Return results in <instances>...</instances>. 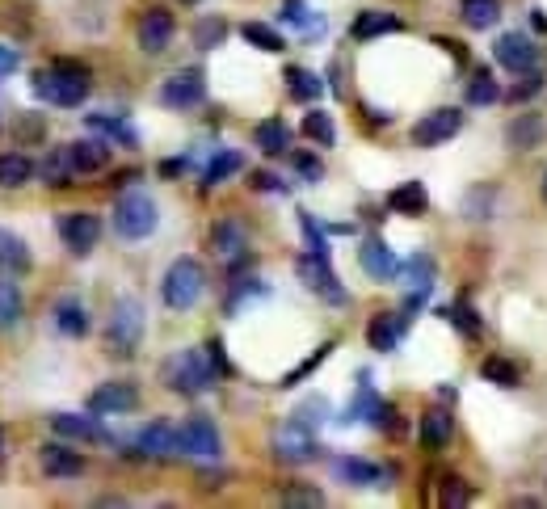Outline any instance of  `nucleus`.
I'll return each mask as SVG.
<instances>
[{"label":"nucleus","mask_w":547,"mask_h":509,"mask_svg":"<svg viewBox=\"0 0 547 509\" xmlns=\"http://www.w3.org/2000/svg\"><path fill=\"white\" fill-rule=\"evenodd\" d=\"M207 354H211V362H215V371H232V366H228V354H224V345H219V341H207Z\"/></svg>","instance_id":"4d7b16f0"},{"label":"nucleus","mask_w":547,"mask_h":509,"mask_svg":"<svg viewBox=\"0 0 547 509\" xmlns=\"http://www.w3.org/2000/svg\"><path fill=\"white\" fill-rule=\"evenodd\" d=\"M0 459H5V434H0Z\"/></svg>","instance_id":"bf43d9fd"},{"label":"nucleus","mask_w":547,"mask_h":509,"mask_svg":"<svg viewBox=\"0 0 547 509\" xmlns=\"http://www.w3.org/2000/svg\"><path fill=\"white\" fill-rule=\"evenodd\" d=\"M451 434H455V417L447 409H430L421 417V446L425 451H442V446L451 442Z\"/></svg>","instance_id":"c85d7f7f"},{"label":"nucleus","mask_w":547,"mask_h":509,"mask_svg":"<svg viewBox=\"0 0 547 509\" xmlns=\"http://www.w3.org/2000/svg\"><path fill=\"white\" fill-rule=\"evenodd\" d=\"M211 249H215L219 257H228V261L245 257V253H249V232H245V223H240V219H219L215 228H211Z\"/></svg>","instance_id":"412c9836"},{"label":"nucleus","mask_w":547,"mask_h":509,"mask_svg":"<svg viewBox=\"0 0 547 509\" xmlns=\"http://www.w3.org/2000/svg\"><path fill=\"white\" fill-rule=\"evenodd\" d=\"M459 131H463V114L455 106H442L434 114H425L413 127V144L417 148H438V144H447V139H455Z\"/></svg>","instance_id":"9d476101"},{"label":"nucleus","mask_w":547,"mask_h":509,"mask_svg":"<svg viewBox=\"0 0 547 509\" xmlns=\"http://www.w3.org/2000/svg\"><path fill=\"white\" fill-rule=\"evenodd\" d=\"M240 165H245V156H240V152H232V148L215 152L207 173H202V186H219V181H228L232 173H240Z\"/></svg>","instance_id":"58836bf2"},{"label":"nucleus","mask_w":547,"mask_h":509,"mask_svg":"<svg viewBox=\"0 0 547 509\" xmlns=\"http://www.w3.org/2000/svg\"><path fill=\"white\" fill-rule=\"evenodd\" d=\"M303 135H308L312 144H320V148H333L337 144V127H333V118L324 114V110L303 114Z\"/></svg>","instance_id":"a19ab883"},{"label":"nucleus","mask_w":547,"mask_h":509,"mask_svg":"<svg viewBox=\"0 0 547 509\" xmlns=\"http://www.w3.org/2000/svg\"><path fill=\"white\" fill-rule=\"evenodd\" d=\"M497 97H501V89H497L493 72H476L472 85H468V101H472V106H493Z\"/></svg>","instance_id":"a18cd8bd"},{"label":"nucleus","mask_w":547,"mask_h":509,"mask_svg":"<svg viewBox=\"0 0 547 509\" xmlns=\"http://www.w3.org/2000/svg\"><path fill=\"white\" fill-rule=\"evenodd\" d=\"M253 295H266V287H261L257 278H245V282H236V291H232V299H228V312H236L245 299H253Z\"/></svg>","instance_id":"5fc2aeb1"},{"label":"nucleus","mask_w":547,"mask_h":509,"mask_svg":"<svg viewBox=\"0 0 547 509\" xmlns=\"http://www.w3.org/2000/svg\"><path fill=\"white\" fill-rule=\"evenodd\" d=\"M173 34H177V22H173V13L169 9H144V17H139V26H135V43L139 51H148V55H160L169 43H173Z\"/></svg>","instance_id":"9b49d317"},{"label":"nucleus","mask_w":547,"mask_h":509,"mask_svg":"<svg viewBox=\"0 0 547 509\" xmlns=\"http://www.w3.org/2000/svg\"><path fill=\"white\" fill-rule=\"evenodd\" d=\"M379 409H383V400H379V396H375V388H371V375H362V383H358V396H354V404L346 409V417H341V421H371V425H375Z\"/></svg>","instance_id":"f704fd0d"},{"label":"nucleus","mask_w":547,"mask_h":509,"mask_svg":"<svg viewBox=\"0 0 547 509\" xmlns=\"http://www.w3.org/2000/svg\"><path fill=\"white\" fill-rule=\"evenodd\" d=\"M51 430L59 438H76V442H110V434L101 430L97 413L93 417H80V413H55L51 417Z\"/></svg>","instance_id":"aec40b11"},{"label":"nucleus","mask_w":547,"mask_h":509,"mask_svg":"<svg viewBox=\"0 0 547 509\" xmlns=\"http://www.w3.org/2000/svg\"><path fill=\"white\" fill-rule=\"evenodd\" d=\"M299 228H303V240H308V249L320 253V257H329V240H324V232L316 228V219L308 211H299Z\"/></svg>","instance_id":"de8ad7c7"},{"label":"nucleus","mask_w":547,"mask_h":509,"mask_svg":"<svg viewBox=\"0 0 547 509\" xmlns=\"http://www.w3.org/2000/svg\"><path fill=\"white\" fill-rule=\"evenodd\" d=\"M38 463H43V472L55 480H72V476L85 472V455L72 451L64 442H47L43 451H38Z\"/></svg>","instance_id":"a211bd4d"},{"label":"nucleus","mask_w":547,"mask_h":509,"mask_svg":"<svg viewBox=\"0 0 547 509\" xmlns=\"http://www.w3.org/2000/svg\"><path fill=\"white\" fill-rule=\"evenodd\" d=\"M160 223V211H156V198L144 194V190H127L123 198L114 202V232L123 240H148Z\"/></svg>","instance_id":"39448f33"},{"label":"nucleus","mask_w":547,"mask_h":509,"mask_svg":"<svg viewBox=\"0 0 547 509\" xmlns=\"http://www.w3.org/2000/svg\"><path fill=\"white\" fill-rule=\"evenodd\" d=\"M17 64H22V55H17L13 47H0V76H9Z\"/></svg>","instance_id":"13d9d810"},{"label":"nucleus","mask_w":547,"mask_h":509,"mask_svg":"<svg viewBox=\"0 0 547 509\" xmlns=\"http://www.w3.org/2000/svg\"><path fill=\"white\" fill-rule=\"evenodd\" d=\"M400 337H404V316H396V312H379V316H371V324H367L371 350L392 354L396 345H400Z\"/></svg>","instance_id":"b1692460"},{"label":"nucleus","mask_w":547,"mask_h":509,"mask_svg":"<svg viewBox=\"0 0 547 509\" xmlns=\"http://www.w3.org/2000/svg\"><path fill=\"white\" fill-rule=\"evenodd\" d=\"M38 177H43V186H51V190H64V186H72L76 169H72L68 144H64V148H51V152H47V160H43V165H38Z\"/></svg>","instance_id":"c756f323"},{"label":"nucleus","mask_w":547,"mask_h":509,"mask_svg":"<svg viewBox=\"0 0 547 509\" xmlns=\"http://www.w3.org/2000/svg\"><path fill=\"white\" fill-rule=\"evenodd\" d=\"M59 240L68 244L76 257H89L101 240V219L93 211H68L59 215Z\"/></svg>","instance_id":"1a4fd4ad"},{"label":"nucleus","mask_w":547,"mask_h":509,"mask_svg":"<svg viewBox=\"0 0 547 509\" xmlns=\"http://www.w3.org/2000/svg\"><path fill=\"white\" fill-rule=\"evenodd\" d=\"M30 249H26V240L9 232V228H0V274H13V278H22L30 274Z\"/></svg>","instance_id":"393cba45"},{"label":"nucleus","mask_w":547,"mask_h":509,"mask_svg":"<svg viewBox=\"0 0 547 509\" xmlns=\"http://www.w3.org/2000/svg\"><path fill=\"white\" fill-rule=\"evenodd\" d=\"M26 312V299H22V287L13 282V274H0V333L13 329L17 320Z\"/></svg>","instance_id":"473e14b6"},{"label":"nucleus","mask_w":547,"mask_h":509,"mask_svg":"<svg viewBox=\"0 0 547 509\" xmlns=\"http://www.w3.org/2000/svg\"><path fill=\"white\" fill-rule=\"evenodd\" d=\"M396 30H404V22H400L396 13H383V9H367V13H358L354 22H350V38H354V43H371V38L396 34Z\"/></svg>","instance_id":"4be33fe9"},{"label":"nucleus","mask_w":547,"mask_h":509,"mask_svg":"<svg viewBox=\"0 0 547 509\" xmlns=\"http://www.w3.org/2000/svg\"><path fill=\"white\" fill-rule=\"evenodd\" d=\"M13 139L17 144H38V139H47V122H43V114H22L13 122Z\"/></svg>","instance_id":"c03bdc74"},{"label":"nucleus","mask_w":547,"mask_h":509,"mask_svg":"<svg viewBox=\"0 0 547 509\" xmlns=\"http://www.w3.org/2000/svg\"><path fill=\"white\" fill-rule=\"evenodd\" d=\"M451 320H455V329H463L468 337H480V320H476V312L468 308V303H455V308H451Z\"/></svg>","instance_id":"3c124183"},{"label":"nucleus","mask_w":547,"mask_h":509,"mask_svg":"<svg viewBox=\"0 0 547 509\" xmlns=\"http://www.w3.org/2000/svg\"><path fill=\"white\" fill-rule=\"evenodd\" d=\"M295 169H299V177H303V181H312V186L324 177V165H320V160H316L312 152H295Z\"/></svg>","instance_id":"864d4df0"},{"label":"nucleus","mask_w":547,"mask_h":509,"mask_svg":"<svg viewBox=\"0 0 547 509\" xmlns=\"http://www.w3.org/2000/svg\"><path fill=\"white\" fill-rule=\"evenodd\" d=\"M282 80H287V93H291L295 101H316V97L324 93V80H320L312 68L291 64L287 72H282Z\"/></svg>","instance_id":"72a5a7b5"},{"label":"nucleus","mask_w":547,"mask_h":509,"mask_svg":"<svg viewBox=\"0 0 547 509\" xmlns=\"http://www.w3.org/2000/svg\"><path fill=\"white\" fill-rule=\"evenodd\" d=\"M333 476L341 484H354V488H383V480H388V472H383L379 463L358 459V455H337L333 459Z\"/></svg>","instance_id":"f3484780"},{"label":"nucleus","mask_w":547,"mask_h":509,"mask_svg":"<svg viewBox=\"0 0 547 509\" xmlns=\"http://www.w3.org/2000/svg\"><path fill=\"white\" fill-rule=\"evenodd\" d=\"M270 451H274V459H278V463H291V467H299V463H312L320 446H316L312 425H308V421H299V417H291V421H282L278 430H274V438H270Z\"/></svg>","instance_id":"423d86ee"},{"label":"nucleus","mask_w":547,"mask_h":509,"mask_svg":"<svg viewBox=\"0 0 547 509\" xmlns=\"http://www.w3.org/2000/svg\"><path fill=\"white\" fill-rule=\"evenodd\" d=\"M539 89H543V76L531 68V72H522V80H518V85L510 89V101H531Z\"/></svg>","instance_id":"8fccbe9b"},{"label":"nucleus","mask_w":547,"mask_h":509,"mask_svg":"<svg viewBox=\"0 0 547 509\" xmlns=\"http://www.w3.org/2000/svg\"><path fill=\"white\" fill-rule=\"evenodd\" d=\"M202 97H207V76H202V68H181L160 85V106H169V110H194V106H202Z\"/></svg>","instance_id":"0eeeda50"},{"label":"nucleus","mask_w":547,"mask_h":509,"mask_svg":"<svg viewBox=\"0 0 547 509\" xmlns=\"http://www.w3.org/2000/svg\"><path fill=\"white\" fill-rule=\"evenodd\" d=\"M358 261H362V270H367L375 282H396V278H400V266H404V261L392 253V244L383 240V236H367V240H362Z\"/></svg>","instance_id":"ddd939ff"},{"label":"nucleus","mask_w":547,"mask_h":509,"mask_svg":"<svg viewBox=\"0 0 547 509\" xmlns=\"http://www.w3.org/2000/svg\"><path fill=\"white\" fill-rule=\"evenodd\" d=\"M438 505H442V509H463V505H472V488H468V480H459V476H442Z\"/></svg>","instance_id":"37998d69"},{"label":"nucleus","mask_w":547,"mask_h":509,"mask_svg":"<svg viewBox=\"0 0 547 509\" xmlns=\"http://www.w3.org/2000/svg\"><path fill=\"white\" fill-rule=\"evenodd\" d=\"M480 375L489 379V383H497V388H518V383H522V371H518L510 358H501V354L484 358V362H480Z\"/></svg>","instance_id":"e433bc0d"},{"label":"nucleus","mask_w":547,"mask_h":509,"mask_svg":"<svg viewBox=\"0 0 547 509\" xmlns=\"http://www.w3.org/2000/svg\"><path fill=\"white\" fill-rule=\"evenodd\" d=\"M493 190L489 186H480V190H472L468 194V219H489L493 215Z\"/></svg>","instance_id":"09e8293b"},{"label":"nucleus","mask_w":547,"mask_h":509,"mask_svg":"<svg viewBox=\"0 0 547 509\" xmlns=\"http://www.w3.org/2000/svg\"><path fill=\"white\" fill-rule=\"evenodd\" d=\"M543 202H547V173H543Z\"/></svg>","instance_id":"052dcab7"},{"label":"nucleus","mask_w":547,"mask_h":509,"mask_svg":"<svg viewBox=\"0 0 547 509\" xmlns=\"http://www.w3.org/2000/svg\"><path fill=\"white\" fill-rule=\"evenodd\" d=\"M543 139H547V122L539 114H518L510 122V131H505V144H510L514 152H531V148L543 144Z\"/></svg>","instance_id":"5701e85b"},{"label":"nucleus","mask_w":547,"mask_h":509,"mask_svg":"<svg viewBox=\"0 0 547 509\" xmlns=\"http://www.w3.org/2000/svg\"><path fill=\"white\" fill-rule=\"evenodd\" d=\"M224 38H228V22H224V17H202V22L194 26V43L202 51H215Z\"/></svg>","instance_id":"79ce46f5"},{"label":"nucleus","mask_w":547,"mask_h":509,"mask_svg":"<svg viewBox=\"0 0 547 509\" xmlns=\"http://www.w3.org/2000/svg\"><path fill=\"white\" fill-rule=\"evenodd\" d=\"M34 177V160L26 152H0V190H17Z\"/></svg>","instance_id":"2f4dec72"},{"label":"nucleus","mask_w":547,"mask_h":509,"mask_svg":"<svg viewBox=\"0 0 547 509\" xmlns=\"http://www.w3.org/2000/svg\"><path fill=\"white\" fill-rule=\"evenodd\" d=\"M202 291H207V270H202L198 257H177L165 270V282H160L165 308H173V312H190L202 299Z\"/></svg>","instance_id":"20e7f679"},{"label":"nucleus","mask_w":547,"mask_h":509,"mask_svg":"<svg viewBox=\"0 0 547 509\" xmlns=\"http://www.w3.org/2000/svg\"><path fill=\"white\" fill-rule=\"evenodd\" d=\"M89 131H97L101 139H110V144H123V148H139V131L131 127L127 118L118 114H89Z\"/></svg>","instance_id":"bb28decb"},{"label":"nucleus","mask_w":547,"mask_h":509,"mask_svg":"<svg viewBox=\"0 0 547 509\" xmlns=\"http://www.w3.org/2000/svg\"><path fill=\"white\" fill-rule=\"evenodd\" d=\"M68 156H72L76 177L80 173H101V169L110 165V139H101V135L76 139V144H68Z\"/></svg>","instance_id":"6ab92c4d"},{"label":"nucleus","mask_w":547,"mask_h":509,"mask_svg":"<svg viewBox=\"0 0 547 509\" xmlns=\"http://www.w3.org/2000/svg\"><path fill=\"white\" fill-rule=\"evenodd\" d=\"M493 59L501 68L522 76V72H531L539 64V47H535V38H526V34H501L497 47H493Z\"/></svg>","instance_id":"4468645a"},{"label":"nucleus","mask_w":547,"mask_h":509,"mask_svg":"<svg viewBox=\"0 0 547 509\" xmlns=\"http://www.w3.org/2000/svg\"><path fill=\"white\" fill-rule=\"evenodd\" d=\"M135 409H139V392H135V383H123V379L101 383L89 396V413H97V417H123Z\"/></svg>","instance_id":"f8f14e48"},{"label":"nucleus","mask_w":547,"mask_h":509,"mask_svg":"<svg viewBox=\"0 0 547 509\" xmlns=\"http://www.w3.org/2000/svg\"><path fill=\"white\" fill-rule=\"evenodd\" d=\"M253 144L266 156H287L291 152V127L282 118H261L257 131H253Z\"/></svg>","instance_id":"a878e982"},{"label":"nucleus","mask_w":547,"mask_h":509,"mask_svg":"<svg viewBox=\"0 0 547 509\" xmlns=\"http://www.w3.org/2000/svg\"><path fill=\"white\" fill-rule=\"evenodd\" d=\"M278 501L282 505H324V493L320 488H308V484H291L278 493Z\"/></svg>","instance_id":"49530a36"},{"label":"nucleus","mask_w":547,"mask_h":509,"mask_svg":"<svg viewBox=\"0 0 547 509\" xmlns=\"http://www.w3.org/2000/svg\"><path fill=\"white\" fill-rule=\"evenodd\" d=\"M55 329L64 337H85L89 333V308L76 295H64L55 303Z\"/></svg>","instance_id":"cd10ccee"},{"label":"nucleus","mask_w":547,"mask_h":509,"mask_svg":"<svg viewBox=\"0 0 547 509\" xmlns=\"http://www.w3.org/2000/svg\"><path fill=\"white\" fill-rule=\"evenodd\" d=\"M139 341H144V303L135 295L114 299L110 324H106V350L114 358H131L139 350Z\"/></svg>","instance_id":"f03ea898"},{"label":"nucleus","mask_w":547,"mask_h":509,"mask_svg":"<svg viewBox=\"0 0 547 509\" xmlns=\"http://www.w3.org/2000/svg\"><path fill=\"white\" fill-rule=\"evenodd\" d=\"M329 350H333V341H324V345H320V350H316V354H312L308 362H303V366H299V371H291L287 379H282V388H291V383H299V379H303V375H308V371H316V366H320L324 358H329Z\"/></svg>","instance_id":"603ef678"},{"label":"nucleus","mask_w":547,"mask_h":509,"mask_svg":"<svg viewBox=\"0 0 547 509\" xmlns=\"http://www.w3.org/2000/svg\"><path fill=\"white\" fill-rule=\"evenodd\" d=\"M135 451L144 455V459H169V455L181 451V434L173 430L169 421H152V425H144V430H139Z\"/></svg>","instance_id":"dca6fc26"},{"label":"nucleus","mask_w":547,"mask_h":509,"mask_svg":"<svg viewBox=\"0 0 547 509\" xmlns=\"http://www.w3.org/2000/svg\"><path fill=\"white\" fill-rule=\"evenodd\" d=\"M463 22L472 30H493L497 17H501V0H463Z\"/></svg>","instance_id":"c9c22d12"},{"label":"nucleus","mask_w":547,"mask_h":509,"mask_svg":"<svg viewBox=\"0 0 547 509\" xmlns=\"http://www.w3.org/2000/svg\"><path fill=\"white\" fill-rule=\"evenodd\" d=\"M181 5H198V0H181Z\"/></svg>","instance_id":"680f3d73"},{"label":"nucleus","mask_w":547,"mask_h":509,"mask_svg":"<svg viewBox=\"0 0 547 509\" xmlns=\"http://www.w3.org/2000/svg\"><path fill=\"white\" fill-rule=\"evenodd\" d=\"M253 190H261V194H287L282 177H274V173H253Z\"/></svg>","instance_id":"6e6d98bb"},{"label":"nucleus","mask_w":547,"mask_h":509,"mask_svg":"<svg viewBox=\"0 0 547 509\" xmlns=\"http://www.w3.org/2000/svg\"><path fill=\"white\" fill-rule=\"evenodd\" d=\"M240 34H245L249 47L270 51V55H278L282 47H287V43H282V34H278L274 26H266V22H245V26H240Z\"/></svg>","instance_id":"ea45409f"},{"label":"nucleus","mask_w":547,"mask_h":509,"mask_svg":"<svg viewBox=\"0 0 547 509\" xmlns=\"http://www.w3.org/2000/svg\"><path fill=\"white\" fill-rule=\"evenodd\" d=\"M93 89V72L80 59H51L47 68L34 72V93L59 110H76Z\"/></svg>","instance_id":"f257e3e1"},{"label":"nucleus","mask_w":547,"mask_h":509,"mask_svg":"<svg viewBox=\"0 0 547 509\" xmlns=\"http://www.w3.org/2000/svg\"><path fill=\"white\" fill-rule=\"evenodd\" d=\"M165 383L177 396H202L215 388V362L202 350H177L165 362Z\"/></svg>","instance_id":"7ed1b4c3"},{"label":"nucleus","mask_w":547,"mask_h":509,"mask_svg":"<svg viewBox=\"0 0 547 509\" xmlns=\"http://www.w3.org/2000/svg\"><path fill=\"white\" fill-rule=\"evenodd\" d=\"M295 270H299V278L308 282V291H316L320 299H329V303H346V287L337 282V274H333V266H329V257H320V253H303L299 261H295Z\"/></svg>","instance_id":"6e6552de"},{"label":"nucleus","mask_w":547,"mask_h":509,"mask_svg":"<svg viewBox=\"0 0 547 509\" xmlns=\"http://www.w3.org/2000/svg\"><path fill=\"white\" fill-rule=\"evenodd\" d=\"M282 22H291L303 34H320L324 30V17H316L308 9V0H282Z\"/></svg>","instance_id":"4c0bfd02"},{"label":"nucleus","mask_w":547,"mask_h":509,"mask_svg":"<svg viewBox=\"0 0 547 509\" xmlns=\"http://www.w3.org/2000/svg\"><path fill=\"white\" fill-rule=\"evenodd\" d=\"M181 451L194 455V459H219V430L211 417H190L181 425Z\"/></svg>","instance_id":"2eb2a0df"},{"label":"nucleus","mask_w":547,"mask_h":509,"mask_svg":"<svg viewBox=\"0 0 547 509\" xmlns=\"http://www.w3.org/2000/svg\"><path fill=\"white\" fill-rule=\"evenodd\" d=\"M425 207H430L425 181H404V186H396L388 194V211H396V215H425Z\"/></svg>","instance_id":"7c9ffc66"}]
</instances>
